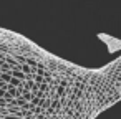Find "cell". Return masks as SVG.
Instances as JSON below:
<instances>
[{"label":"cell","instance_id":"obj_1","mask_svg":"<svg viewBox=\"0 0 121 119\" xmlns=\"http://www.w3.org/2000/svg\"><path fill=\"white\" fill-rule=\"evenodd\" d=\"M10 79H12L10 73H2V74H0V81H2V83H9Z\"/></svg>","mask_w":121,"mask_h":119}]
</instances>
